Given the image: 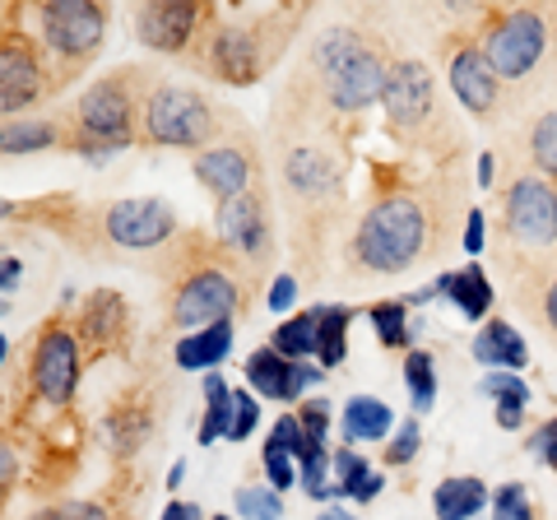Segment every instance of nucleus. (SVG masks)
Returning <instances> with one entry per match:
<instances>
[{
	"label": "nucleus",
	"instance_id": "09e8293b",
	"mask_svg": "<svg viewBox=\"0 0 557 520\" xmlns=\"http://www.w3.org/2000/svg\"><path fill=\"white\" fill-rule=\"evenodd\" d=\"M14 483H20V470H14V442L0 446V493H14Z\"/></svg>",
	"mask_w": 557,
	"mask_h": 520
},
{
	"label": "nucleus",
	"instance_id": "4d7b16f0",
	"mask_svg": "<svg viewBox=\"0 0 557 520\" xmlns=\"http://www.w3.org/2000/svg\"><path fill=\"white\" fill-rule=\"evenodd\" d=\"M209 520H233V516H209Z\"/></svg>",
	"mask_w": 557,
	"mask_h": 520
},
{
	"label": "nucleus",
	"instance_id": "a878e982",
	"mask_svg": "<svg viewBox=\"0 0 557 520\" xmlns=\"http://www.w3.org/2000/svg\"><path fill=\"white\" fill-rule=\"evenodd\" d=\"M487 507V488L483 479L474 474H456V479H442L437 488H432V511L437 520H469Z\"/></svg>",
	"mask_w": 557,
	"mask_h": 520
},
{
	"label": "nucleus",
	"instance_id": "f3484780",
	"mask_svg": "<svg viewBox=\"0 0 557 520\" xmlns=\"http://www.w3.org/2000/svg\"><path fill=\"white\" fill-rule=\"evenodd\" d=\"M214 233L228 251H237L247 265L260 274L270 265L274 256V223H270V210H265V190H247L237 200H223L214 210Z\"/></svg>",
	"mask_w": 557,
	"mask_h": 520
},
{
	"label": "nucleus",
	"instance_id": "7c9ffc66",
	"mask_svg": "<svg viewBox=\"0 0 557 520\" xmlns=\"http://www.w3.org/2000/svg\"><path fill=\"white\" fill-rule=\"evenodd\" d=\"M317 317H321V354H317V368L330 372V368H339L344 354H348V321H354V311L348 307H317Z\"/></svg>",
	"mask_w": 557,
	"mask_h": 520
},
{
	"label": "nucleus",
	"instance_id": "20e7f679",
	"mask_svg": "<svg viewBox=\"0 0 557 520\" xmlns=\"http://www.w3.org/2000/svg\"><path fill=\"white\" fill-rule=\"evenodd\" d=\"M153 89H159V75L149 65H116L94 84H84L57 112L61 149L84 153V159L131 149L145 131V102Z\"/></svg>",
	"mask_w": 557,
	"mask_h": 520
},
{
	"label": "nucleus",
	"instance_id": "6e6d98bb",
	"mask_svg": "<svg viewBox=\"0 0 557 520\" xmlns=\"http://www.w3.org/2000/svg\"><path fill=\"white\" fill-rule=\"evenodd\" d=\"M14 280H20V265H14V256H5V293H14Z\"/></svg>",
	"mask_w": 557,
	"mask_h": 520
},
{
	"label": "nucleus",
	"instance_id": "f8f14e48",
	"mask_svg": "<svg viewBox=\"0 0 557 520\" xmlns=\"http://www.w3.org/2000/svg\"><path fill=\"white\" fill-rule=\"evenodd\" d=\"M381 112H386V131L409 149H432L450 131V121L442 112L437 75H432L428 61H418V57L395 61L386 98H381Z\"/></svg>",
	"mask_w": 557,
	"mask_h": 520
},
{
	"label": "nucleus",
	"instance_id": "6e6552de",
	"mask_svg": "<svg viewBox=\"0 0 557 520\" xmlns=\"http://www.w3.org/2000/svg\"><path fill=\"white\" fill-rule=\"evenodd\" d=\"M469 33L502 84H530L557 61V5H479Z\"/></svg>",
	"mask_w": 557,
	"mask_h": 520
},
{
	"label": "nucleus",
	"instance_id": "dca6fc26",
	"mask_svg": "<svg viewBox=\"0 0 557 520\" xmlns=\"http://www.w3.org/2000/svg\"><path fill=\"white\" fill-rule=\"evenodd\" d=\"M75 335H79V349L84 362H102V358H121L131 354V335H135V321H131V307L116 288H94L89 298L75 307Z\"/></svg>",
	"mask_w": 557,
	"mask_h": 520
},
{
	"label": "nucleus",
	"instance_id": "0eeeda50",
	"mask_svg": "<svg viewBox=\"0 0 557 520\" xmlns=\"http://www.w3.org/2000/svg\"><path fill=\"white\" fill-rule=\"evenodd\" d=\"M51 228H61V237L79 251H163L168 242L182 237L177 210L163 200H108L89 205L75 219L65 214V205H47Z\"/></svg>",
	"mask_w": 557,
	"mask_h": 520
},
{
	"label": "nucleus",
	"instance_id": "4be33fe9",
	"mask_svg": "<svg viewBox=\"0 0 557 520\" xmlns=\"http://www.w3.org/2000/svg\"><path fill=\"white\" fill-rule=\"evenodd\" d=\"M437 293H450V302H456V311H460L465 321H483L487 311H493V298H497L479 260H469V265L456 270V274H442Z\"/></svg>",
	"mask_w": 557,
	"mask_h": 520
},
{
	"label": "nucleus",
	"instance_id": "c756f323",
	"mask_svg": "<svg viewBox=\"0 0 557 520\" xmlns=\"http://www.w3.org/2000/svg\"><path fill=\"white\" fill-rule=\"evenodd\" d=\"M47 145L61 149L57 116H20V121H5V153H33V149H47Z\"/></svg>",
	"mask_w": 557,
	"mask_h": 520
},
{
	"label": "nucleus",
	"instance_id": "f704fd0d",
	"mask_svg": "<svg viewBox=\"0 0 557 520\" xmlns=\"http://www.w3.org/2000/svg\"><path fill=\"white\" fill-rule=\"evenodd\" d=\"M233 507L247 520H278L284 516V497H278L274 488H260V483H242V488L233 493Z\"/></svg>",
	"mask_w": 557,
	"mask_h": 520
},
{
	"label": "nucleus",
	"instance_id": "412c9836",
	"mask_svg": "<svg viewBox=\"0 0 557 520\" xmlns=\"http://www.w3.org/2000/svg\"><path fill=\"white\" fill-rule=\"evenodd\" d=\"M474 358L483 362V368H493V372H520V368H530V349H525V339H520L516 325L507 321H487L483 331L474 335Z\"/></svg>",
	"mask_w": 557,
	"mask_h": 520
},
{
	"label": "nucleus",
	"instance_id": "393cba45",
	"mask_svg": "<svg viewBox=\"0 0 557 520\" xmlns=\"http://www.w3.org/2000/svg\"><path fill=\"white\" fill-rule=\"evenodd\" d=\"M344 442L354 446V442H381L386 432L395 428V413L386 400H376V395H354V400L344 405Z\"/></svg>",
	"mask_w": 557,
	"mask_h": 520
},
{
	"label": "nucleus",
	"instance_id": "6ab92c4d",
	"mask_svg": "<svg viewBox=\"0 0 557 520\" xmlns=\"http://www.w3.org/2000/svg\"><path fill=\"white\" fill-rule=\"evenodd\" d=\"M284 190H288L293 205L317 210V214L325 205H339V196H344L339 168L321 140H293L284 149Z\"/></svg>",
	"mask_w": 557,
	"mask_h": 520
},
{
	"label": "nucleus",
	"instance_id": "9d476101",
	"mask_svg": "<svg viewBox=\"0 0 557 520\" xmlns=\"http://www.w3.org/2000/svg\"><path fill=\"white\" fill-rule=\"evenodd\" d=\"M237 131H242V121L233 112H223L209 94L159 79V89H153L145 102V131H139V140L153 145V149L205 153Z\"/></svg>",
	"mask_w": 557,
	"mask_h": 520
},
{
	"label": "nucleus",
	"instance_id": "603ef678",
	"mask_svg": "<svg viewBox=\"0 0 557 520\" xmlns=\"http://www.w3.org/2000/svg\"><path fill=\"white\" fill-rule=\"evenodd\" d=\"M381 488H386V479H381V474H372V479H368V483H362V488L354 493V502H372Z\"/></svg>",
	"mask_w": 557,
	"mask_h": 520
},
{
	"label": "nucleus",
	"instance_id": "473e14b6",
	"mask_svg": "<svg viewBox=\"0 0 557 520\" xmlns=\"http://www.w3.org/2000/svg\"><path fill=\"white\" fill-rule=\"evenodd\" d=\"M368 321L376 325V339L386 349H409L413 344V325H409V302H372Z\"/></svg>",
	"mask_w": 557,
	"mask_h": 520
},
{
	"label": "nucleus",
	"instance_id": "c03bdc74",
	"mask_svg": "<svg viewBox=\"0 0 557 520\" xmlns=\"http://www.w3.org/2000/svg\"><path fill=\"white\" fill-rule=\"evenodd\" d=\"M298 419H302V428H307V437H311V442H325V428H330V400H307V405L298 409Z\"/></svg>",
	"mask_w": 557,
	"mask_h": 520
},
{
	"label": "nucleus",
	"instance_id": "b1692460",
	"mask_svg": "<svg viewBox=\"0 0 557 520\" xmlns=\"http://www.w3.org/2000/svg\"><path fill=\"white\" fill-rule=\"evenodd\" d=\"M228 349H233V321H223V325H209V331L182 335L172 358H177L182 372H205V368H219Z\"/></svg>",
	"mask_w": 557,
	"mask_h": 520
},
{
	"label": "nucleus",
	"instance_id": "3c124183",
	"mask_svg": "<svg viewBox=\"0 0 557 520\" xmlns=\"http://www.w3.org/2000/svg\"><path fill=\"white\" fill-rule=\"evenodd\" d=\"M163 520H205V516H200V507H196V502H168Z\"/></svg>",
	"mask_w": 557,
	"mask_h": 520
},
{
	"label": "nucleus",
	"instance_id": "8fccbe9b",
	"mask_svg": "<svg viewBox=\"0 0 557 520\" xmlns=\"http://www.w3.org/2000/svg\"><path fill=\"white\" fill-rule=\"evenodd\" d=\"M493 419H497V428H520V423H525V409H520V405H497L493 409Z\"/></svg>",
	"mask_w": 557,
	"mask_h": 520
},
{
	"label": "nucleus",
	"instance_id": "5701e85b",
	"mask_svg": "<svg viewBox=\"0 0 557 520\" xmlns=\"http://www.w3.org/2000/svg\"><path fill=\"white\" fill-rule=\"evenodd\" d=\"M149 432H153V405L145 400V395H131V400L112 405V413H108V446L116 450V456H135V450L145 446Z\"/></svg>",
	"mask_w": 557,
	"mask_h": 520
},
{
	"label": "nucleus",
	"instance_id": "49530a36",
	"mask_svg": "<svg viewBox=\"0 0 557 520\" xmlns=\"http://www.w3.org/2000/svg\"><path fill=\"white\" fill-rule=\"evenodd\" d=\"M293 298H298V280L293 274H278V280L270 284V311H284V307H293Z\"/></svg>",
	"mask_w": 557,
	"mask_h": 520
},
{
	"label": "nucleus",
	"instance_id": "864d4df0",
	"mask_svg": "<svg viewBox=\"0 0 557 520\" xmlns=\"http://www.w3.org/2000/svg\"><path fill=\"white\" fill-rule=\"evenodd\" d=\"M479 186H493V153L479 159Z\"/></svg>",
	"mask_w": 557,
	"mask_h": 520
},
{
	"label": "nucleus",
	"instance_id": "9b49d317",
	"mask_svg": "<svg viewBox=\"0 0 557 520\" xmlns=\"http://www.w3.org/2000/svg\"><path fill=\"white\" fill-rule=\"evenodd\" d=\"M89 368L75 335V321L57 311L38 325V335L28 344V368H24V409H47L51 419L70 409L79 386V372Z\"/></svg>",
	"mask_w": 557,
	"mask_h": 520
},
{
	"label": "nucleus",
	"instance_id": "c85d7f7f",
	"mask_svg": "<svg viewBox=\"0 0 557 520\" xmlns=\"http://www.w3.org/2000/svg\"><path fill=\"white\" fill-rule=\"evenodd\" d=\"M233 400H237V391L223 386V376H219V372H209V376H205V419H200V446L219 442V437H228V428H233Z\"/></svg>",
	"mask_w": 557,
	"mask_h": 520
},
{
	"label": "nucleus",
	"instance_id": "f257e3e1",
	"mask_svg": "<svg viewBox=\"0 0 557 520\" xmlns=\"http://www.w3.org/2000/svg\"><path fill=\"white\" fill-rule=\"evenodd\" d=\"M450 190L437 172H395L381 182L372 205L362 210L354 242H348V270L358 274H405L423 256L442 251L450 237Z\"/></svg>",
	"mask_w": 557,
	"mask_h": 520
},
{
	"label": "nucleus",
	"instance_id": "ddd939ff",
	"mask_svg": "<svg viewBox=\"0 0 557 520\" xmlns=\"http://www.w3.org/2000/svg\"><path fill=\"white\" fill-rule=\"evenodd\" d=\"M0 20H5L0 28V108H5V121H14L51 98V65L38 33L28 28L24 5H0Z\"/></svg>",
	"mask_w": 557,
	"mask_h": 520
},
{
	"label": "nucleus",
	"instance_id": "58836bf2",
	"mask_svg": "<svg viewBox=\"0 0 557 520\" xmlns=\"http://www.w3.org/2000/svg\"><path fill=\"white\" fill-rule=\"evenodd\" d=\"M260 465H265V479H270L274 493H284V488H293V483L302 479L298 465H293V456L288 450H278L274 442H265V450H260Z\"/></svg>",
	"mask_w": 557,
	"mask_h": 520
},
{
	"label": "nucleus",
	"instance_id": "aec40b11",
	"mask_svg": "<svg viewBox=\"0 0 557 520\" xmlns=\"http://www.w3.org/2000/svg\"><path fill=\"white\" fill-rule=\"evenodd\" d=\"M247 381L256 386V395H265L274 405H293L302 400V391L311 381H321V368H307V362H293L284 354H274L270 344L265 349H256L247 358Z\"/></svg>",
	"mask_w": 557,
	"mask_h": 520
},
{
	"label": "nucleus",
	"instance_id": "72a5a7b5",
	"mask_svg": "<svg viewBox=\"0 0 557 520\" xmlns=\"http://www.w3.org/2000/svg\"><path fill=\"white\" fill-rule=\"evenodd\" d=\"M33 520H135V516L116 511L108 497H98V502H51Z\"/></svg>",
	"mask_w": 557,
	"mask_h": 520
},
{
	"label": "nucleus",
	"instance_id": "cd10ccee",
	"mask_svg": "<svg viewBox=\"0 0 557 520\" xmlns=\"http://www.w3.org/2000/svg\"><path fill=\"white\" fill-rule=\"evenodd\" d=\"M525 168L557 186V108L539 112L525 131Z\"/></svg>",
	"mask_w": 557,
	"mask_h": 520
},
{
	"label": "nucleus",
	"instance_id": "2eb2a0df",
	"mask_svg": "<svg viewBox=\"0 0 557 520\" xmlns=\"http://www.w3.org/2000/svg\"><path fill=\"white\" fill-rule=\"evenodd\" d=\"M442 65H446L450 94L460 98V108L474 121H493L497 108H502V89H507V84H502L497 71L487 65V57L474 42V33L469 28L446 33L442 38Z\"/></svg>",
	"mask_w": 557,
	"mask_h": 520
},
{
	"label": "nucleus",
	"instance_id": "79ce46f5",
	"mask_svg": "<svg viewBox=\"0 0 557 520\" xmlns=\"http://www.w3.org/2000/svg\"><path fill=\"white\" fill-rule=\"evenodd\" d=\"M260 423V400L251 391H237V400H233V428H228V442H247L251 432Z\"/></svg>",
	"mask_w": 557,
	"mask_h": 520
},
{
	"label": "nucleus",
	"instance_id": "c9c22d12",
	"mask_svg": "<svg viewBox=\"0 0 557 520\" xmlns=\"http://www.w3.org/2000/svg\"><path fill=\"white\" fill-rule=\"evenodd\" d=\"M330 474H335V493H344V497H354L362 483L372 479V465L358 456L354 446H344V450H335V460H330Z\"/></svg>",
	"mask_w": 557,
	"mask_h": 520
},
{
	"label": "nucleus",
	"instance_id": "37998d69",
	"mask_svg": "<svg viewBox=\"0 0 557 520\" xmlns=\"http://www.w3.org/2000/svg\"><path fill=\"white\" fill-rule=\"evenodd\" d=\"M530 456H534V460H544L548 470L557 474V413H553L548 423H539V428L530 432Z\"/></svg>",
	"mask_w": 557,
	"mask_h": 520
},
{
	"label": "nucleus",
	"instance_id": "423d86ee",
	"mask_svg": "<svg viewBox=\"0 0 557 520\" xmlns=\"http://www.w3.org/2000/svg\"><path fill=\"white\" fill-rule=\"evenodd\" d=\"M497 242L507 247V274L544 288L557 280V186L520 168L497 190ZM539 307V302H534Z\"/></svg>",
	"mask_w": 557,
	"mask_h": 520
},
{
	"label": "nucleus",
	"instance_id": "f03ea898",
	"mask_svg": "<svg viewBox=\"0 0 557 520\" xmlns=\"http://www.w3.org/2000/svg\"><path fill=\"white\" fill-rule=\"evenodd\" d=\"M163 280H168V325L182 335L209 331V325L247 317L256 270L219 242V233L182 228L177 242L163 247Z\"/></svg>",
	"mask_w": 557,
	"mask_h": 520
},
{
	"label": "nucleus",
	"instance_id": "5fc2aeb1",
	"mask_svg": "<svg viewBox=\"0 0 557 520\" xmlns=\"http://www.w3.org/2000/svg\"><path fill=\"white\" fill-rule=\"evenodd\" d=\"M317 520H358V516L344 511V507H325V511H317Z\"/></svg>",
	"mask_w": 557,
	"mask_h": 520
},
{
	"label": "nucleus",
	"instance_id": "1a4fd4ad",
	"mask_svg": "<svg viewBox=\"0 0 557 520\" xmlns=\"http://www.w3.org/2000/svg\"><path fill=\"white\" fill-rule=\"evenodd\" d=\"M24 14L47 51L51 98H57L61 89H70V84L89 71L94 57L102 51V38H108V24H112V5L108 0H28Z\"/></svg>",
	"mask_w": 557,
	"mask_h": 520
},
{
	"label": "nucleus",
	"instance_id": "39448f33",
	"mask_svg": "<svg viewBox=\"0 0 557 520\" xmlns=\"http://www.w3.org/2000/svg\"><path fill=\"white\" fill-rule=\"evenodd\" d=\"M307 20V5H219L214 28L205 33V42L196 51V71L233 84V89H247L274 65V57H284V47L293 38V24Z\"/></svg>",
	"mask_w": 557,
	"mask_h": 520
},
{
	"label": "nucleus",
	"instance_id": "4c0bfd02",
	"mask_svg": "<svg viewBox=\"0 0 557 520\" xmlns=\"http://www.w3.org/2000/svg\"><path fill=\"white\" fill-rule=\"evenodd\" d=\"M270 442H274L278 450H288L293 460H302L307 446H311V437H307V428H302L298 413H278V423L270 428Z\"/></svg>",
	"mask_w": 557,
	"mask_h": 520
},
{
	"label": "nucleus",
	"instance_id": "ea45409f",
	"mask_svg": "<svg viewBox=\"0 0 557 520\" xmlns=\"http://www.w3.org/2000/svg\"><path fill=\"white\" fill-rule=\"evenodd\" d=\"M483 395H493L497 405H520V409L530 405V386L516 372H487L483 376Z\"/></svg>",
	"mask_w": 557,
	"mask_h": 520
},
{
	"label": "nucleus",
	"instance_id": "a18cd8bd",
	"mask_svg": "<svg viewBox=\"0 0 557 520\" xmlns=\"http://www.w3.org/2000/svg\"><path fill=\"white\" fill-rule=\"evenodd\" d=\"M483 223H487V214L483 210H469L465 214V233H460V242H465V256H479L483 251Z\"/></svg>",
	"mask_w": 557,
	"mask_h": 520
},
{
	"label": "nucleus",
	"instance_id": "bb28decb",
	"mask_svg": "<svg viewBox=\"0 0 557 520\" xmlns=\"http://www.w3.org/2000/svg\"><path fill=\"white\" fill-rule=\"evenodd\" d=\"M270 349L293 358V362L317 358L321 354V317H317V307L298 311V317H288V321H278V331L270 335Z\"/></svg>",
	"mask_w": 557,
	"mask_h": 520
},
{
	"label": "nucleus",
	"instance_id": "4468645a",
	"mask_svg": "<svg viewBox=\"0 0 557 520\" xmlns=\"http://www.w3.org/2000/svg\"><path fill=\"white\" fill-rule=\"evenodd\" d=\"M214 20L219 5H209V0H145V5H135V42L159 51V57L196 61Z\"/></svg>",
	"mask_w": 557,
	"mask_h": 520
},
{
	"label": "nucleus",
	"instance_id": "de8ad7c7",
	"mask_svg": "<svg viewBox=\"0 0 557 520\" xmlns=\"http://www.w3.org/2000/svg\"><path fill=\"white\" fill-rule=\"evenodd\" d=\"M534 317L544 321V331L557 339V280L544 288V298H539V307H534Z\"/></svg>",
	"mask_w": 557,
	"mask_h": 520
},
{
	"label": "nucleus",
	"instance_id": "7ed1b4c3",
	"mask_svg": "<svg viewBox=\"0 0 557 520\" xmlns=\"http://www.w3.org/2000/svg\"><path fill=\"white\" fill-rule=\"evenodd\" d=\"M395 51L381 33H368L358 24H335L325 28L307 51L302 79L293 84V98H311L325 102L335 116H362L372 102L386 98V84L395 71Z\"/></svg>",
	"mask_w": 557,
	"mask_h": 520
},
{
	"label": "nucleus",
	"instance_id": "a19ab883",
	"mask_svg": "<svg viewBox=\"0 0 557 520\" xmlns=\"http://www.w3.org/2000/svg\"><path fill=\"white\" fill-rule=\"evenodd\" d=\"M418 446H423V428L405 423V428L395 432V442L386 446V470H405V465L418 456Z\"/></svg>",
	"mask_w": 557,
	"mask_h": 520
},
{
	"label": "nucleus",
	"instance_id": "e433bc0d",
	"mask_svg": "<svg viewBox=\"0 0 557 520\" xmlns=\"http://www.w3.org/2000/svg\"><path fill=\"white\" fill-rule=\"evenodd\" d=\"M493 520H544V516H539V507L520 483H507V488L493 497Z\"/></svg>",
	"mask_w": 557,
	"mask_h": 520
},
{
	"label": "nucleus",
	"instance_id": "a211bd4d",
	"mask_svg": "<svg viewBox=\"0 0 557 520\" xmlns=\"http://www.w3.org/2000/svg\"><path fill=\"white\" fill-rule=\"evenodd\" d=\"M190 172H196V182L219 205L223 200H237V196H247V190L260 186V149L247 140V126H242L223 145L196 153V159H190Z\"/></svg>",
	"mask_w": 557,
	"mask_h": 520
},
{
	"label": "nucleus",
	"instance_id": "2f4dec72",
	"mask_svg": "<svg viewBox=\"0 0 557 520\" xmlns=\"http://www.w3.org/2000/svg\"><path fill=\"white\" fill-rule=\"evenodd\" d=\"M405 386H409V400L418 413H428L437 405V358L428 349H409L405 358Z\"/></svg>",
	"mask_w": 557,
	"mask_h": 520
}]
</instances>
